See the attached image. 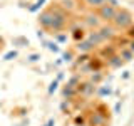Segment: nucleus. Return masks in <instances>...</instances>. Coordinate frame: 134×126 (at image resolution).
Listing matches in <instances>:
<instances>
[{"mask_svg": "<svg viewBox=\"0 0 134 126\" xmlns=\"http://www.w3.org/2000/svg\"><path fill=\"white\" fill-rule=\"evenodd\" d=\"M89 126H106L109 124V108L104 103H97L94 109L87 114Z\"/></svg>", "mask_w": 134, "mask_h": 126, "instance_id": "obj_1", "label": "nucleus"}, {"mask_svg": "<svg viewBox=\"0 0 134 126\" xmlns=\"http://www.w3.org/2000/svg\"><path fill=\"white\" fill-rule=\"evenodd\" d=\"M111 24H112V27H114L117 32H119V30L121 32H126L134 24V15L127 10V8L119 7V8H117V14L114 17V20H112Z\"/></svg>", "mask_w": 134, "mask_h": 126, "instance_id": "obj_2", "label": "nucleus"}, {"mask_svg": "<svg viewBox=\"0 0 134 126\" xmlns=\"http://www.w3.org/2000/svg\"><path fill=\"white\" fill-rule=\"evenodd\" d=\"M82 25L87 29V30H97L100 25H102V20L99 19V15H97L96 10H89L82 17Z\"/></svg>", "mask_w": 134, "mask_h": 126, "instance_id": "obj_3", "label": "nucleus"}, {"mask_svg": "<svg viewBox=\"0 0 134 126\" xmlns=\"http://www.w3.org/2000/svg\"><path fill=\"white\" fill-rule=\"evenodd\" d=\"M96 12H97L99 19L102 20V24H111L112 20H114L116 14H117V8L112 7V5H107V3H104V5L99 7Z\"/></svg>", "mask_w": 134, "mask_h": 126, "instance_id": "obj_4", "label": "nucleus"}, {"mask_svg": "<svg viewBox=\"0 0 134 126\" xmlns=\"http://www.w3.org/2000/svg\"><path fill=\"white\" fill-rule=\"evenodd\" d=\"M37 22H39L40 29L44 32H49L50 34V29H52V12H50V8H44V10L39 14V19H37Z\"/></svg>", "mask_w": 134, "mask_h": 126, "instance_id": "obj_5", "label": "nucleus"}, {"mask_svg": "<svg viewBox=\"0 0 134 126\" xmlns=\"http://www.w3.org/2000/svg\"><path fill=\"white\" fill-rule=\"evenodd\" d=\"M97 30H99V34H100V37L104 39V42H114L116 37L119 35V32H117L116 29L112 27V24H102V25L97 29Z\"/></svg>", "mask_w": 134, "mask_h": 126, "instance_id": "obj_6", "label": "nucleus"}, {"mask_svg": "<svg viewBox=\"0 0 134 126\" xmlns=\"http://www.w3.org/2000/svg\"><path fill=\"white\" fill-rule=\"evenodd\" d=\"M119 52V49H117V45L116 44H112V42H107L106 45H100V47H97V54L104 62L107 61V59H111L112 56H116V54Z\"/></svg>", "mask_w": 134, "mask_h": 126, "instance_id": "obj_7", "label": "nucleus"}, {"mask_svg": "<svg viewBox=\"0 0 134 126\" xmlns=\"http://www.w3.org/2000/svg\"><path fill=\"white\" fill-rule=\"evenodd\" d=\"M97 47H96L92 42L87 39H84V40H79V42H75V45H74V50L75 52H79V54H91L92 50H96Z\"/></svg>", "mask_w": 134, "mask_h": 126, "instance_id": "obj_8", "label": "nucleus"}, {"mask_svg": "<svg viewBox=\"0 0 134 126\" xmlns=\"http://www.w3.org/2000/svg\"><path fill=\"white\" fill-rule=\"evenodd\" d=\"M70 37L74 39V42H79V40H84L87 37V32H86V27L82 24H75L70 27Z\"/></svg>", "mask_w": 134, "mask_h": 126, "instance_id": "obj_9", "label": "nucleus"}, {"mask_svg": "<svg viewBox=\"0 0 134 126\" xmlns=\"http://www.w3.org/2000/svg\"><path fill=\"white\" fill-rule=\"evenodd\" d=\"M94 91H96V84H92L91 81H89V82H81V84L77 86V92H79L81 96H84V98L91 96Z\"/></svg>", "mask_w": 134, "mask_h": 126, "instance_id": "obj_10", "label": "nucleus"}, {"mask_svg": "<svg viewBox=\"0 0 134 126\" xmlns=\"http://www.w3.org/2000/svg\"><path fill=\"white\" fill-rule=\"evenodd\" d=\"M122 66H124V61L119 57V54H116V56H112L111 59L106 61V67H109V69H121Z\"/></svg>", "mask_w": 134, "mask_h": 126, "instance_id": "obj_11", "label": "nucleus"}, {"mask_svg": "<svg viewBox=\"0 0 134 126\" xmlns=\"http://www.w3.org/2000/svg\"><path fill=\"white\" fill-rule=\"evenodd\" d=\"M87 39H89L96 47H100V45L104 44V39L100 37L99 30H89V32H87Z\"/></svg>", "mask_w": 134, "mask_h": 126, "instance_id": "obj_12", "label": "nucleus"}, {"mask_svg": "<svg viewBox=\"0 0 134 126\" xmlns=\"http://www.w3.org/2000/svg\"><path fill=\"white\" fill-rule=\"evenodd\" d=\"M59 5H60L62 8H64L65 12H69V14H72V12L75 10V8H77V0H59Z\"/></svg>", "mask_w": 134, "mask_h": 126, "instance_id": "obj_13", "label": "nucleus"}, {"mask_svg": "<svg viewBox=\"0 0 134 126\" xmlns=\"http://www.w3.org/2000/svg\"><path fill=\"white\" fill-rule=\"evenodd\" d=\"M117 54H119V57L124 61V64H126V62H132L134 61V52L129 47H121Z\"/></svg>", "mask_w": 134, "mask_h": 126, "instance_id": "obj_14", "label": "nucleus"}, {"mask_svg": "<svg viewBox=\"0 0 134 126\" xmlns=\"http://www.w3.org/2000/svg\"><path fill=\"white\" fill-rule=\"evenodd\" d=\"M62 94H64V98L67 99V101H72V99H75L79 96V92H77V87H70V86H64V89H62Z\"/></svg>", "mask_w": 134, "mask_h": 126, "instance_id": "obj_15", "label": "nucleus"}, {"mask_svg": "<svg viewBox=\"0 0 134 126\" xmlns=\"http://www.w3.org/2000/svg\"><path fill=\"white\" fill-rule=\"evenodd\" d=\"M84 7L89 8V10H97L99 7H102L106 3V0H82Z\"/></svg>", "mask_w": 134, "mask_h": 126, "instance_id": "obj_16", "label": "nucleus"}, {"mask_svg": "<svg viewBox=\"0 0 134 126\" xmlns=\"http://www.w3.org/2000/svg\"><path fill=\"white\" fill-rule=\"evenodd\" d=\"M87 114H77L74 116V126H87Z\"/></svg>", "mask_w": 134, "mask_h": 126, "instance_id": "obj_17", "label": "nucleus"}, {"mask_svg": "<svg viewBox=\"0 0 134 126\" xmlns=\"http://www.w3.org/2000/svg\"><path fill=\"white\" fill-rule=\"evenodd\" d=\"M109 94H112V87L111 86H100L97 89V96H99V98H104V96H109Z\"/></svg>", "mask_w": 134, "mask_h": 126, "instance_id": "obj_18", "label": "nucleus"}, {"mask_svg": "<svg viewBox=\"0 0 134 126\" xmlns=\"http://www.w3.org/2000/svg\"><path fill=\"white\" fill-rule=\"evenodd\" d=\"M47 2V0H37L35 3H34V5H30L29 7V12H30V14H35V12H39L42 7H44V3Z\"/></svg>", "mask_w": 134, "mask_h": 126, "instance_id": "obj_19", "label": "nucleus"}, {"mask_svg": "<svg viewBox=\"0 0 134 126\" xmlns=\"http://www.w3.org/2000/svg\"><path fill=\"white\" fill-rule=\"evenodd\" d=\"M29 44L30 42H29L27 37H15L14 39V45H17V47H27Z\"/></svg>", "mask_w": 134, "mask_h": 126, "instance_id": "obj_20", "label": "nucleus"}, {"mask_svg": "<svg viewBox=\"0 0 134 126\" xmlns=\"http://www.w3.org/2000/svg\"><path fill=\"white\" fill-rule=\"evenodd\" d=\"M44 45H47V49L50 50V52H54V54L60 52V47H59V44L55 40H54V42H44Z\"/></svg>", "mask_w": 134, "mask_h": 126, "instance_id": "obj_21", "label": "nucleus"}, {"mask_svg": "<svg viewBox=\"0 0 134 126\" xmlns=\"http://www.w3.org/2000/svg\"><path fill=\"white\" fill-rule=\"evenodd\" d=\"M102 79H104L102 71H99V72H94V74L91 76V82H92V84H96V86H97V84H99L100 81H102Z\"/></svg>", "mask_w": 134, "mask_h": 126, "instance_id": "obj_22", "label": "nucleus"}, {"mask_svg": "<svg viewBox=\"0 0 134 126\" xmlns=\"http://www.w3.org/2000/svg\"><path fill=\"white\" fill-rule=\"evenodd\" d=\"M74 49H70V50H67V52L62 54V61L64 62H74Z\"/></svg>", "mask_w": 134, "mask_h": 126, "instance_id": "obj_23", "label": "nucleus"}, {"mask_svg": "<svg viewBox=\"0 0 134 126\" xmlns=\"http://www.w3.org/2000/svg\"><path fill=\"white\" fill-rule=\"evenodd\" d=\"M79 84H81V76H72V77L69 79V81H67V86H70V87H77Z\"/></svg>", "mask_w": 134, "mask_h": 126, "instance_id": "obj_24", "label": "nucleus"}, {"mask_svg": "<svg viewBox=\"0 0 134 126\" xmlns=\"http://www.w3.org/2000/svg\"><path fill=\"white\" fill-rule=\"evenodd\" d=\"M54 39H55L57 44H64V42H67V32H59V34H54Z\"/></svg>", "mask_w": 134, "mask_h": 126, "instance_id": "obj_25", "label": "nucleus"}, {"mask_svg": "<svg viewBox=\"0 0 134 126\" xmlns=\"http://www.w3.org/2000/svg\"><path fill=\"white\" fill-rule=\"evenodd\" d=\"M17 57H19V52H17V50H8L5 56H3V61H14Z\"/></svg>", "mask_w": 134, "mask_h": 126, "instance_id": "obj_26", "label": "nucleus"}, {"mask_svg": "<svg viewBox=\"0 0 134 126\" xmlns=\"http://www.w3.org/2000/svg\"><path fill=\"white\" fill-rule=\"evenodd\" d=\"M57 87H59V81H57V79H54V81H52V82L49 84V89H47V92H49L50 96H52L54 92L57 91Z\"/></svg>", "mask_w": 134, "mask_h": 126, "instance_id": "obj_27", "label": "nucleus"}, {"mask_svg": "<svg viewBox=\"0 0 134 126\" xmlns=\"http://www.w3.org/2000/svg\"><path fill=\"white\" fill-rule=\"evenodd\" d=\"M27 61H29V62H32V64H35V62H39V61H40V54H37V52L29 54V56H27Z\"/></svg>", "mask_w": 134, "mask_h": 126, "instance_id": "obj_28", "label": "nucleus"}, {"mask_svg": "<svg viewBox=\"0 0 134 126\" xmlns=\"http://www.w3.org/2000/svg\"><path fill=\"white\" fill-rule=\"evenodd\" d=\"M124 34H126V35H127L129 39L132 40V39H134V24H132V25H131V27H129V29H127V30H126Z\"/></svg>", "mask_w": 134, "mask_h": 126, "instance_id": "obj_29", "label": "nucleus"}, {"mask_svg": "<svg viewBox=\"0 0 134 126\" xmlns=\"http://www.w3.org/2000/svg\"><path fill=\"white\" fill-rule=\"evenodd\" d=\"M121 109H122V101H117V103L114 104V114H119Z\"/></svg>", "mask_w": 134, "mask_h": 126, "instance_id": "obj_30", "label": "nucleus"}, {"mask_svg": "<svg viewBox=\"0 0 134 126\" xmlns=\"http://www.w3.org/2000/svg\"><path fill=\"white\" fill-rule=\"evenodd\" d=\"M106 3H107V5L116 7V8H119V2H117V0H106Z\"/></svg>", "mask_w": 134, "mask_h": 126, "instance_id": "obj_31", "label": "nucleus"}, {"mask_svg": "<svg viewBox=\"0 0 134 126\" xmlns=\"http://www.w3.org/2000/svg\"><path fill=\"white\" fill-rule=\"evenodd\" d=\"M44 126H55V119H54V118H50V119H47V123H45Z\"/></svg>", "mask_w": 134, "mask_h": 126, "instance_id": "obj_32", "label": "nucleus"}, {"mask_svg": "<svg viewBox=\"0 0 134 126\" xmlns=\"http://www.w3.org/2000/svg\"><path fill=\"white\" fill-rule=\"evenodd\" d=\"M3 47H5V39H3V37L0 35V50H2Z\"/></svg>", "mask_w": 134, "mask_h": 126, "instance_id": "obj_33", "label": "nucleus"}, {"mask_svg": "<svg viewBox=\"0 0 134 126\" xmlns=\"http://www.w3.org/2000/svg\"><path fill=\"white\" fill-rule=\"evenodd\" d=\"M37 37L42 39V37H44V30H40V29H39V30H37Z\"/></svg>", "mask_w": 134, "mask_h": 126, "instance_id": "obj_34", "label": "nucleus"}, {"mask_svg": "<svg viewBox=\"0 0 134 126\" xmlns=\"http://www.w3.org/2000/svg\"><path fill=\"white\" fill-rule=\"evenodd\" d=\"M127 47H129V49H131V50H132V52H134V39H132L131 42H129V45H127Z\"/></svg>", "mask_w": 134, "mask_h": 126, "instance_id": "obj_35", "label": "nucleus"}, {"mask_svg": "<svg viewBox=\"0 0 134 126\" xmlns=\"http://www.w3.org/2000/svg\"><path fill=\"white\" fill-rule=\"evenodd\" d=\"M129 77V71H124L122 72V79H127Z\"/></svg>", "mask_w": 134, "mask_h": 126, "instance_id": "obj_36", "label": "nucleus"}]
</instances>
